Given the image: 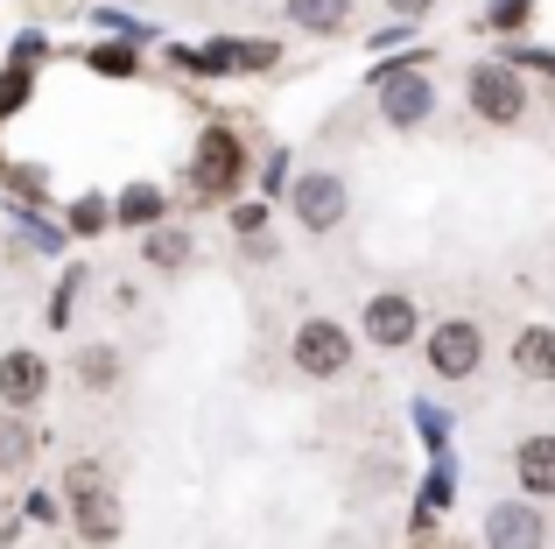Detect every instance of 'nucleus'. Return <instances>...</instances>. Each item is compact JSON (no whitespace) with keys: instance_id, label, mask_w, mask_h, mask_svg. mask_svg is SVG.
Returning <instances> with one entry per match:
<instances>
[{"instance_id":"obj_7","label":"nucleus","mask_w":555,"mask_h":549,"mask_svg":"<svg viewBox=\"0 0 555 549\" xmlns=\"http://www.w3.org/2000/svg\"><path fill=\"white\" fill-rule=\"evenodd\" d=\"M548 542V522L528 494L520 500H492L486 508V549H542Z\"/></svg>"},{"instance_id":"obj_17","label":"nucleus","mask_w":555,"mask_h":549,"mask_svg":"<svg viewBox=\"0 0 555 549\" xmlns=\"http://www.w3.org/2000/svg\"><path fill=\"white\" fill-rule=\"evenodd\" d=\"M149 268H163V274L190 268V233H177V226L155 219V226H149Z\"/></svg>"},{"instance_id":"obj_21","label":"nucleus","mask_w":555,"mask_h":549,"mask_svg":"<svg viewBox=\"0 0 555 549\" xmlns=\"http://www.w3.org/2000/svg\"><path fill=\"white\" fill-rule=\"evenodd\" d=\"M92 64L99 71H134V56H127V50H92Z\"/></svg>"},{"instance_id":"obj_23","label":"nucleus","mask_w":555,"mask_h":549,"mask_svg":"<svg viewBox=\"0 0 555 549\" xmlns=\"http://www.w3.org/2000/svg\"><path fill=\"white\" fill-rule=\"evenodd\" d=\"M387 8H393V14H401V22H415V14H429V8H436V0H387Z\"/></svg>"},{"instance_id":"obj_5","label":"nucleus","mask_w":555,"mask_h":549,"mask_svg":"<svg viewBox=\"0 0 555 549\" xmlns=\"http://www.w3.org/2000/svg\"><path fill=\"white\" fill-rule=\"evenodd\" d=\"M240 169H246L240 135H232V127H204V135H197V155H190V191L218 205V197H232Z\"/></svg>"},{"instance_id":"obj_4","label":"nucleus","mask_w":555,"mask_h":549,"mask_svg":"<svg viewBox=\"0 0 555 549\" xmlns=\"http://www.w3.org/2000/svg\"><path fill=\"white\" fill-rule=\"evenodd\" d=\"M422 353H429L436 381H472V373L486 367V331H478L472 317H436V331L422 339Z\"/></svg>"},{"instance_id":"obj_22","label":"nucleus","mask_w":555,"mask_h":549,"mask_svg":"<svg viewBox=\"0 0 555 549\" xmlns=\"http://www.w3.org/2000/svg\"><path fill=\"white\" fill-rule=\"evenodd\" d=\"M260 219H268L260 205H240V212H232V226H240V233H260Z\"/></svg>"},{"instance_id":"obj_19","label":"nucleus","mask_w":555,"mask_h":549,"mask_svg":"<svg viewBox=\"0 0 555 549\" xmlns=\"http://www.w3.org/2000/svg\"><path fill=\"white\" fill-rule=\"evenodd\" d=\"M64 486H70V494H85V486H106V465H99V458H78V465L64 472Z\"/></svg>"},{"instance_id":"obj_2","label":"nucleus","mask_w":555,"mask_h":549,"mask_svg":"<svg viewBox=\"0 0 555 549\" xmlns=\"http://www.w3.org/2000/svg\"><path fill=\"white\" fill-rule=\"evenodd\" d=\"M288 212H296L302 233L324 240L352 219V191H345V177H331V169H302V177L288 183Z\"/></svg>"},{"instance_id":"obj_8","label":"nucleus","mask_w":555,"mask_h":549,"mask_svg":"<svg viewBox=\"0 0 555 549\" xmlns=\"http://www.w3.org/2000/svg\"><path fill=\"white\" fill-rule=\"evenodd\" d=\"M429 113H436V92L422 71H387L379 78V120L387 127H422Z\"/></svg>"},{"instance_id":"obj_11","label":"nucleus","mask_w":555,"mask_h":549,"mask_svg":"<svg viewBox=\"0 0 555 549\" xmlns=\"http://www.w3.org/2000/svg\"><path fill=\"white\" fill-rule=\"evenodd\" d=\"M70 514H78V536L85 542H120V528H127V514H120V500H113V486H85V494H70Z\"/></svg>"},{"instance_id":"obj_15","label":"nucleus","mask_w":555,"mask_h":549,"mask_svg":"<svg viewBox=\"0 0 555 549\" xmlns=\"http://www.w3.org/2000/svg\"><path fill=\"white\" fill-rule=\"evenodd\" d=\"M514 373L520 381H555V331L548 324H528L514 339Z\"/></svg>"},{"instance_id":"obj_3","label":"nucleus","mask_w":555,"mask_h":549,"mask_svg":"<svg viewBox=\"0 0 555 549\" xmlns=\"http://www.w3.org/2000/svg\"><path fill=\"white\" fill-rule=\"evenodd\" d=\"M288 359L310 381H338V373H352V331L338 317H302L296 339H288Z\"/></svg>"},{"instance_id":"obj_13","label":"nucleus","mask_w":555,"mask_h":549,"mask_svg":"<svg viewBox=\"0 0 555 549\" xmlns=\"http://www.w3.org/2000/svg\"><path fill=\"white\" fill-rule=\"evenodd\" d=\"M42 430L28 423V409H0V472H28Z\"/></svg>"},{"instance_id":"obj_1","label":"nucleus","mask_w":555,"mask_h":549,"mask_svg":"<svg viewBox=\"0 0 555 549\" xmlns=\"http://www.w3.org/2000/svg\"><path fill=\"white\" fill-rule=\"evenodd\" d=\"M464 106L486 127H520V113H528V78H520L514 64H472L464 71Z\"/></svg>"},{"instance_id":"obj_18","label":"nucleus","mask_w":555,"mask_h":549,"mask_svg":"<svg viewBox=\"0 0 555 549\" xmlns=\"http://www.w3.org/2000/svg\"><path fill=\"white\" fill-rule=\"evenodd\" d=\"M106 226H113V205H106V197H78V205H70V233H78V240H92V233H106Z\"/></svg>"},{"instance_id":"obj_14","label":"nucleus","mask_w":555,"mask_h":549,"mask_svg":"<svg viewBox=\"0 0 555 549\" xmlns=\"http://www.w3.org/2000/svg\"><path fill=\"white\" fill-rule=\"evenodd\" d=\"M282 14L302 28V36H345V22H352V0H282Z\"/></svg>"},{"instance_id":"obj_24","label":"nucleus","mask_w":555,"mask_h":549,"mask_svg":"<svg viewBox=\"0 0 555 549\" xmlns=\"http://www.w3.org/2000/svg\"><path fill=\"white\" fill-rule=\"evenodd\" d=\"M0 536H8V514H0Z\"/></svg>"},{"instance_id":"obj_6","label":"nucleus","mask_w":555,"mask_h":549,"mask_svg":"<svg viewBox=\"0 0 555 549\" xmlns=\"http://www.w3.org/2000/svg\"><path fill=\"white\" fill-rule=\"evenodd\" d=\"M366 339L379 345V353H401V345H415V331H422V310H415V296H401V289H379V296H366Z\"/></svg>"},{"instance_id":"obj_20","label":"nucleus","mask_w":555,"mask_h":549,"mask_svg":"<svg viewBox=\"0 0 555 549\" xmlns=\"http://www.w3.org/2000/svg\"><path fill=\"white\" fill-rule=\"evenodd\" d=\"M28 99V71H8V78H0V113H14Z\"/></svg>"},{"instance_id":"obj_12","label":"nucleus","mask_w":555,"mask_h":549,"mask_svg":"<svg viewBox=\"0 0 555 549\" xmlns=\"http://www.w3.org/2000/svg\"><path fill=\"white\" fill-rule=\"evenodd\" d=\"M70 373H78L85 395H113V387L127 381V359H120V345H78Z\"/></svg>"},{"instance_id":"obj_10","label":"nucleus","mask_w":555,"mask_h":549,"mask_svg":"<svg viewBox=\"0 0 555 549\" xmlns=\"http://www.w3.org/2000/svg\"><path fill=\"white\" fill-rule=\"evenodd\" d=\"M514 486L528 500H555V437L548 430H534V437L514 444Z\"/></svg>"},{"instance_id":"obj_9","label":"nucleus","mask_w":555,"mask_h":549,"mask_svg":"<svg viewBox=\"0 0 555 549\" xmlns=\"http://www.w3.org/2000/svg\"><path fill=\"white\" fill-rule=\"evenodd\" d=\"M42 395H50V359L28 345L0 353V409H36Z\"/></svg>"},{"instance_id":"obj_16","label":"nucleus","mask_w":555,"mask_h":549,"mask_svg":"<svg viewBox=\"0 0 555 549\" xmlns=\"http://www.w3.org/2000/svg\"><path fill=\"white\" fill-rule=\"evenodd\" d=\"M169 212V197H163V183H127L120 191V205H113V219L120 226H134V233H149L155 219Z\"/></svg>"}]
</instances>
